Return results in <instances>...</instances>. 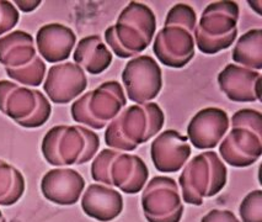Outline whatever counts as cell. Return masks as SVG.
<instances>
[{
    "label": "cell",
    "mask_w": 262,
    "mask_h": 222,
    "mask_svg": "<svg viewBox=\"0 0 262 222\" xmlns=\"http://www.w3.org/2000/svg\"><path fill=\"white\" fill-rule=\"evenodd\" d=\"M0 111L21 127L37 129L50 120L52 106L37 89L0 80Z\"/></svg>",
    "instance_id": "9c48e42d"
},
{
    "label": "cell",
    "mask_w": 262,
    "mask_h": 222,
    "mask_svg": "<svg viewBox=\"0 0 262 222\" xmlns=\"http://www.w3.org/2000/svg\"><path fill=\"white\" fill-rule=\"evenodd\" d=\"M197 15L187 4H179L167 11L164 27L155 35L153 52L161 65L184 68L194 57L193 31Z\"/></svg>",
    "instance_id": "7a4b0ae2"
},
{
    "label": "cell",
    "mask_w": 262,
    "mask_h": 222,
    "mask_svg": "<svg viewBox=\"0 0 262 222\" xmlns=\"http://www.w3.org/2000/svg\"><path fill=\"white\" fill-rule=\"evenodd\" d=\"M91 178L99 184L118 188L124 194H138L147 184L149 169L137 154L106 148L91 163Z\"/></svg>",
    "instance_id": "5b68a950"
},
{
    "label": "cell",
    "mask_w": 262,
    "mask_h": 222,
    "mask_svg": "<svg viewBox=\"0 0 262 222\" xmlns=\"http://www.w3.org/2000/svg\"><path fill=\"white\" fill-rule=\"evenodd\" d=\"M240 9L230 0L207 5L194 27V45L203 54H217L227 50L237 37Z\"/></svg>",
    "instance_id": "52a82bcc"
},
{
    "label": "cell",
    "mask_w": 262,
    "mask_h": 222,
    "mask_svg": "<svg viewBox=\"0 0 262 222\" xmlns=\"http://www.w3.org/2000/svg\"><path fill=\"white\" fill-rule=\"evenodd\" d=\"M231 58L237 65L252 71L262 69V30L252 29L236 41Z\"/></svg>",
    "instance_id": "7402d4cb"
},
{
    "label": "cell",
    "mask_w": 262,
    "mask_h": 222,
    "mask_svg": "<svg viewBox=\"0 0 262 222\" xmlns=\"http://www.w3.org/2000/svg\"><path fill=\"white\" fill-rule=\"evenodd\" d=\"M192 147L187 136L176 130L159 133L150 146V158L160 173H176L184 168L191 157Z\"/></svg>",
    "instance_id": "4fadbf2b"
},
{
    "label": "cell",
    "mask_w": 262,
    "mask_h": 222,
    "mask_svg": "<svg viewBox=\"0 0 262 222\" xmlns=\"http://www.w3.org/2000/svg\"><path fill=\"white\" fill-rule=\"evenodd\" d=\"M201 222H240L234 212L229 210L213 209L203 216Z\"/></svg>",
    "instance_id": "83f0119b"
},
{
    "label": "cell",
    "mask_w": 262,
    "mask_h": 222,
    "mask_svg": "<svg viewBox=\"0 0 262 222\" xmlns=\"http://www.w3.org/2000/svg\"><path fill=\"white\" fill-rule=\"evenodd\" d=\"M25 193V178L19 169L0 159V205L11 206Z\"/></svg>",
    "instance_id": "603a6c76"
},
{
    "label": "cell",
    "mask_w": 262,
    "mask_h": 222,
    "mask_svg": "<svg viewBox=\"0 0 262 222\" xmlns=\"http://www.w3.org/2000/svg\"><path fill=\"white\" fill-rule=\"evenodd\" d=\"M155 31L154 11L143 3L130 2L118 15L115 25L106 29L105 41L115 56L135 58L151 45Z\"/></svg>",
    "instance_id": "3957f363"
},
{
    "label": "cell",
    "mask_w": 262,
    "mask_h": 222,
    "mask_svg": "<svg viewBox=\"0 0 262 222\" xmlns=\"http://www.w3.org/2000/svg\"><path fill=\"white\" fill-rule=\"evenodd\" d=\"M84 189L85 179L75 169H51L42 176V195L56 205H74L79 201Z\"/></svg>",
    "instance_id": "e0dca14e"
},
{
    "label": "cell",
    "mask_w": 262,
    "mask_h": 222,
    "mask_svg": "<svg viewBox=\"0 0 262 222\" xmlns=\"http://www.w3.org/2000/svg\"><path fill=\"white\" fill-rule=\"evenodd\" d=\"M46 63L41 57L36 56L29 65L19 68H5L8 77L24 87H38L46 77Z\"/></svg>",
    "instance_id": "cb8c5ba5"
},
{
    "label": "cell",
    "mask_w": 262,
    "mask_h": 222,
    "mask_svg": "<svg viewBox=\"0 0 262 222\" xmlns=\"http://www.w3.org/2000/svg\"><path fill=\"white\" fill-rule=\"evenodd\" d=\"M229 126V116L223 109H202L191 118L187 138L197 150H213L227 135Z\"/></svg>",
    "instance_id": "9a60e30c"
},
{
    "label": "cell",
    "mask_w": 262,
    "mask_h": 222,
    "mask_svg": "<svg viewBox=\"0 0 262 222\" xmlns=\"http://www.w3.org/2000/svg\"><path fill=\"white\" fill-rule=\"evenodd\" d=\"M37 56L35 38L29 32L16 30L0 37V63L5 68H19Z\"/></svg>",
    "instance_id": "44dd1931"
},
{
    "label": "cell",
    "mask_w": 262,
    "mask_h": 222,
    "mask_svg": "<svg viewBox=\"0 0 262 222\" xmlns=\"http://www.w3.org/2000/svg\"><path fill=\"white\" fill-rule=\"evenodd\" d=\"M243 222H262V191L252 190L243 199L239 206Z\"/></svg>",
    "instance_id": "d4e9b609"
},
{
    "label": "cell",
    "mask_w": 262,
    "mask_h": 222,
    "mask_svg": "<svg viewBox=\"0 0 262 222\" xmlns=\"http://www.w3.org/2000/svg\"><path fill=\"white\" fill-rule=\"evenodd\" d=\"M88 87V78L83 68L72 62L54 65L48 69L43 90L54 104H69Z\"/></svg>",
    "instance_id": "7c38bea8"
},
{
    "label": "cell",
    "mask_w": 262,
    "mask_h": 222,
    "mask_svg": "<svg viewBox=\"0 0 262 222\" xmlns=\"http://www.w3.org/2000/svg\"><path fill=\"white\" fill-rule=\"evenodd\" d=\"M77 44V35L63 24H47L39 27L36 35V47L39 57L48 63H60L71 57Z\"/></svg>",
    "instance_id": "ac0fdd59"
},
{
    "label": "cell",
    "mask_w": 262,
    "mask_h": 222,
    "mask_svg": "<svg viewBox=\"0 0 262 222\" xmlns=\"http://www.w3.org/2000/svg\"><path fill=\"white\" fill-rule=\"evenodd\" d=\"M81 209L89 217L99 222H111L123 211L121 193L103 184H91L83 193Z\"/></svg>",
    "instance_id": "d6986e66"
},
{
    "label": "cell",
    "mask_w": 262,
    "mask_h": 222,
    "mask_svg": "<svg viewBox=\"0 0 262 222\" xmlns=\"http://www.w3.org/2000/svg\"><path fill=\"white\" fill-rule=\"evenodd\" d=\"M41 0H33V2H21V0H16L15 4L24 13H31V11L36 10L41 5Z\"/></svg>",
    "instance_id": "f1b7e54d"
},
{
    "label": "cell",
    "mask_w": 262,
    "mask_h": 222,
    "mask_svg": "<svg viewBox=\"0 0 262 222\" xmlns=\"http://www.w3.org/2000/svg\"><path fill=\"white\" fill-rule=\"evenodd\" d=\"M231 127H246L262 135V115L260 111L254 109H242L231 116Z\"/></svg>",
    "instance_id": "484cf974"
},
{
    "label": "cell",
    "mask_w": 262,
    "mask_h": 222,
    "mask_svg": "<svg viewBox=\"0 0 262 222\" xmlns=\"http://www.w3.org/2000/svg\"><path fill=\"white\" fill-rule=\"evenodd\" d=\"M219 153L225 163L235 168H245L262 156V135L246 127H231L221 141Z\"/></svg>",
    "instance_id": "5bb4252c"
},
{
    "label": "cell",
    "mask_w": 262,
    "mask_h": 222,
    "mask_svg": "<svg viewBox=\"0 0 262 222\" xmlns=\"http://www.w3.org/2000/svg\"><path fill=\"white\" fill-rule=\"evenodd\" d=\"M218 85L234 103L261 102V73L245 67L230 65L218 74Z\"/></svg>",
    "instance_id": "2e32d148"
},
{
    "label": "cell",
    "mask_w": 262,
    "mask_h": 222,
    "mask_svg": "<svg viewBox=\"0 0 262 222\" xmlns=\"http://www.w3.org/2000/svg\"><path fill=\"white\" fill-rule=\"evenodd\" d=\"M126 104L127 98L122 84L108 80L75 100L71 112L75 123L93 130H102L123 110Z\"/></svg>",
    "instance_id": "ba28073f"
},
{
    "label": "cell",
    "mask_w": 262,
    "mask_h": 222,
    "mask_svg": "<svg viewBox=\"0 0 262 222\" xmlns=\"http://www.w3.org/2000/svg\"><path fill=\"white\" fill-rule=\"evenodd\" d=\"M228 170L214 151L197 154L179 176L184 203L201 206L206 197L215 196L227 185Z\"/></svg>",
    "instance_id": "8992f818"
},
{
    "label": "cell",
    "mask_w": 262,
    "mask_h": 222,
    "mask_svg": "<svg viewBox=\"0 0 262 222\" xmlns=\"http://www.w3.org/2000/svg\"><path fill=\"white\" fill-rule=\"evenodd\" d=\"M165 124V114L157 103L127 106L106 126L105 144L121 152H133L157 136Z\"/></svg>",
    "instance_id": "6da1fadb"
},
{
    "label": "cell",
    "mask_w": 262,
    "mask_h": 222,
    "mask_svg": "<svg viewBox=\"0 0 262 222\" xmlns=\"http://www.w3.org/2000/svg\"><path fill=\"white\" fill-rule=\"evenodd\" d=\"M0 222H7V220H5L4 215H3L2 211H0Z\"/></svg>",
    "instance_id": "f546056e"
},
{
    "label": "cell",
    "mask_w": 262,
    "mask_h": 222,
    "mask_svg": "<svg viewBox=\"0 0 262 222\" xmlns=\"http://www.w3.org/2000/svg\"><path fill=\"white\" fill-rule=\"evenodd\" d=\"M75 65L89 74H101L111 66L112 52L100 35H90L81 38L73 54Z\"/></svg>",
    "instance_id": "ffe728a7"
},
{
    "label": "cell",
    "mask_w": 262,
    "mask_h": 222,
    "mask_svg": "<svg viewBox=\"0 0 262 222\" xmlns=\"http://www.w3.org/2000/svg\"><path fill=\"white\" fill-rule=\"evenodd\" d=\"M99 148V135L81 125L52 127L45 135L41 146L43 158L54 167L90 162Z\"/></svg>",
    "instance_id": "277c9868"
},
{
    "label": "cell",
    "mask_w": 262,
    "mask_h": 222,
    "mask_svg": "<svg viewBox=\"0 0 262 222\" xmlns=\"http://www.w3.org/2000/svg\"><path fill=\"white\" fill-rule=\"evenodd\" d=\"M142 209L148 222L181 221L185 209L175 179L164 175L151 178L142 193Z\"/></svg>",
    "instance_id": "30bf717a"
},
{
    "label": "cell",
    "mask_w": 262,
    "mask_h": 222,
    "mask_svg": "<svg viewBox=\"0 0 262 222\" xmlns=\"http://www.w3.org/2000/svg\"><path fill=\"white\" fill-rule=\"evenodd\" d=\"M127 96L135 104L151 103L163 88V73L151 56L139 54L124 67L122 72Z\"/></svg>",
    "instance_id": "8fae6325"
},
{
    "label": "cell",
    "mask_w": 262,
    "mask_h": 222,
    "mask_svg": "<svg viewBox=\"0 0 262 222\" xmlns=\"http://www.w3.org/2000/svg\"><path fill=\"white\" fill-rule=\"evenodd\" d=\"M19 20L20 14L13 3L0 0V36L11 31Z\"/></svg>",
    "instance_id": "4316f807"
}]
</instances>
